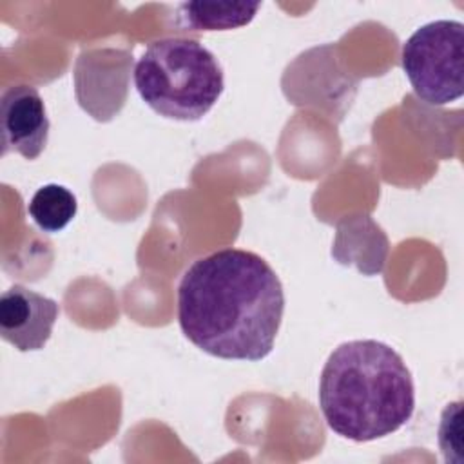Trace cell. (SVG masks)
<instances>
[{
	"label": "cell",
	"mask_w": 464,
	"mask_h": 464,
	"mask_svg": "<svg viewBox=\"0 0 464 464\" xmlns=\"http://www.w3.org/2000/svg\"><path fill=\"white\" fill-rule=\"evenodd\" d=\"M285 292L276 270L256 252L223 248L196 259L178 285V323L205 353L261 361L283 321Z\"/></svg>",
	"instance_id": "1"
},
{
	"label": "cell",
	"mask_w": 464,
	"mask_h": 464,
	"mask_svg": "<svg viewBox=\"0 0 464 464\" xmlns=\"http://www.w3.org/2000/svg\"><path fill=\"white\" fill-rule=\"evenodd\" d=\"M319 406L328 428L353 442L401 430L415 410V386L402 357L375 339L339 344L319 379Z\"/></svg>",
	"instance_id": "2"
},
{
	"label": "cell",
	"mask_w": 464,
	"mask_h": 464,
	"mask_svg": "<svg viewBox=\"0 0 464 464\" xmlns=\"http://www.w3.org/2000/svg\"><path fill=\"white\" fill-rule=\"evenodd\" d=\"M134 85L156 114L198 121L223 94L225 76L218 58L203 44L170 36L147 45L134 65Z\"/></svg>",
	"instance_id": "3"
},
{
	"label": "cell",
	"mask_w": 464,
	"mask_h": 464,
	"mask_svg": "<svg viewBox=\"0 0 464 464\" xmlns=\"http://www.w3.org/2000/svg\"><path fill=\"white\" fill-rule=\"evenodd\" d=\"M402 69L417 98L448 105L464 94V25L435 20L419 27L402 45Z\"/></svg>",
	"instance_id": "4"
},
{
	"label": "cell",
	"mask_w": 464,
	"mask_h": 464,
	"mask_svg": "<svg viewBox=\"0 0 464 464\" xmlns=\"http://www.w3.org/2000/svg\"><path fill=\"white\" fill-rule=\"evenodd\" d=\"M49 118L45 103L33 85H13L0 98L2 154L18 152L25 160H36L49 140Z\"/></svg>",
	"instance_id": "5"
},
{
	"label": "cell",
	"mask_w": 464,
	"mask_h": 464,
	"mask_svg": "<svg viewBox=\"0 0 464 464\" xmlns=\"http://www.w3.org/2000/svg\"><path fill=\"white\" fill-rule=\"evenodd\" d=\"M58 314L54 299L14 285L0 297V335L18 352L42 350L53 334Z\"/></svg>",
	"instance_id": "6"
},
{
	"label": "cell",
	"mask_w": 464,
	"mask_h": 464,
	"mask_svg": "<svg viewBox=\"0 0 464 464\" xmlns=\"http://www.w3.org/2000/svg\"><path fill=\"white\" fill-rule=\"evenodd\" d=\"M261 4L254 2H227V4H208V2H188L181 4L183 18L188 25L205 31H227L250 24L259 11Z\"/></svg>",
	"instance_id": "7"
},
{
	"label": "cell",
	"mask_w": 464,
	"mask_h": 464,
	"mask_svg": "<svg viewBox=\"0 0 464 464\" xmlns=\"http://www.w3.org/2000/svg\"><path fill=\"white\" fill-rule=\"evenodd\" d=\"M27 212L44 232L63 230L78 212L76 196L58 183H47L40 187L31 201L27 203Z\"/></svg>",
	"instance_id": "8"
}]
</instances>
